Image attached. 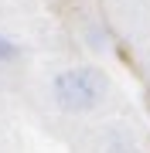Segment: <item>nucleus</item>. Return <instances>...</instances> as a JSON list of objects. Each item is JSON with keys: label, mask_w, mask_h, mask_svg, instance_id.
I'll list each match as a JSON object with an SVG mask.
<instances>
[{"label": "nucleus", "mask_w": 150, "mask_h": 153, "mask_svg": "<svg viewBox=\"0 0 150 153\" xmlns=\"http://www.w3.org/2000/svg\"><path fill=\"white\" fill-rule=\"evenodd\" d=\"M55 102L65 112H92L106 99V75L99 68H68L55 78Z\"/></svg>", "instance_id": "1"}, {"label": "nucleus", "mask_w": 150, "mask_h": 153, "mask_svg": "<svg viewBox=\"0 0 150 153\" xmlns=\"http://www.w3.org/2000/svg\"><path fill=\"white\" fill-rule=\"evenodd\" d=\"M14 58H17V44L0 34V61H14Z\"/></svg>", "instance_id": "2"}]
</instances>
